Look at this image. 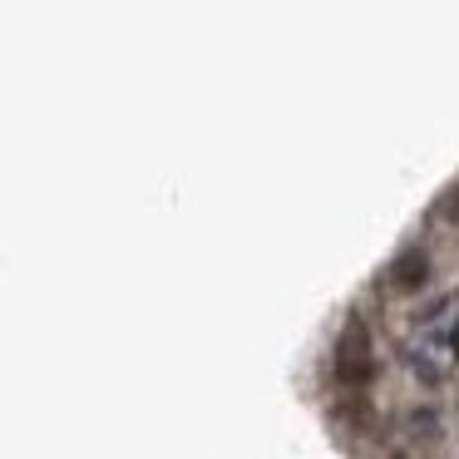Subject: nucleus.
Listing matches in <instances>:
<instances>
[{
    "label": "nucleus",
    "instance_id": "f257e3e1",
    "mask_svg": "<svg viewBox=\"0 0 459 459\" xmlns=\"http://www.w3.org/2000/svg\"><path fill=\"white\" fill-rule=\"evenodd\" d=\"M336 376H341V385H370V376H376V351H370L366 321H346V331H341Z\"/></svg>",
    "mask_w": 459,
    "mask_h": 459
},
{
    "label": "nucleus",
    "instance_id": "f03ea898",
    "mask_svg": "<svg viewBox=\"0 0 459 459\" xmlns=\"http://www.w3.org/2000/svg\"><path fill=\"white\" fill-rule=\"evenodd\" d=\"M425 277H429V257L420 247L400 252L395 267H390V287H395V291H420V287H425Z\"/></svg>",
    "mask_w": 459,
    "mask_h": 459
},
{
    "label": "nucleus",
    "instance_id": "20e7f679",
    "mask_svg": "<svg viewBox=\"0 0 459 459\" xmlns=\"http://www.w3.org/2000/svg\"><path fill=\"white\" fill-rule=\"evenodd\" d=\"M395 459H405V455H395Z\"/></svg>",
    "mask_w": 459,
    "mask_h": 459
},
{
    "label": "nucleus",
    "instance_id": "7ed1b4c3",
    "mask_svg": "<svg viewBox=\"0 0 459 459\" xmlns=\"http://www.w3.org/2000/svg\"><path fill=\"white\" fill-rule=\"evenodd\" d=\"M445 218H449V222H459V188L449 193V203H445Z\"/></svg>",
    "mask_w": 459,
    "mask_h": 459
}]
</instances>
